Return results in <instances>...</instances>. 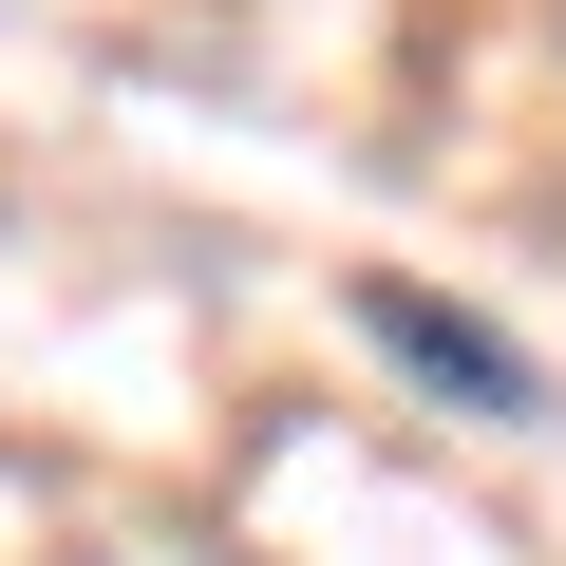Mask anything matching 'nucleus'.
Instances as JSON below:
<instances>
[{
	"instance_id": "nucleus-1",
	"label": "nucleus",
	"mask_w": 566,
	"mask_h": 566,
	"mask_svg": "<svg viewBox=\"0 0 566 566\" xmlns=\"http://www.w3.org/2000/svg\"><path fill=\"white\" fill-rule=\"evenodd\" d=\"M359 322H378V340H397V359H416V378H434L453 416H547V378H528V359H510L491 322H453L434 283H359Z\"/></svg>"
}]
</instances>
